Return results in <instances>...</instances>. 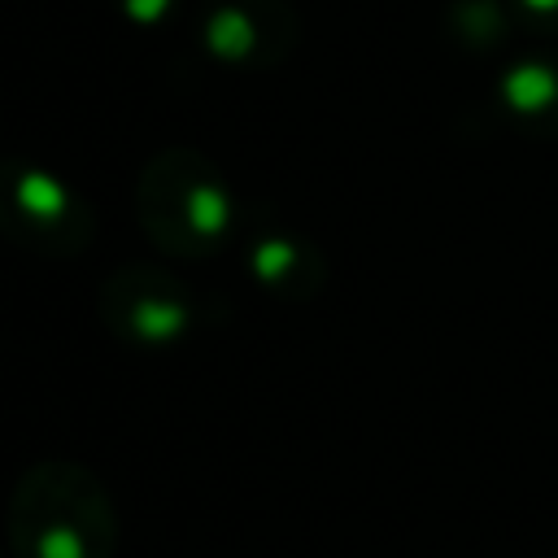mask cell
Wrapping results in <instances>:
<instances>
[{
	"instance_id": "6da1fadb",
	"label": "cell",
	"mask_w": 558,
	"mask_h": 558,
	"mask_svg": "<svg viewBox=\"0 0 558 558\" xmlns=\"http://www.w3.org/2000/svg\"><path fill=\"white\" fill-rule=\"evenodd\" d=\"M122 541L105 480L74 458L22 471L4 506L9 558H113Z\"/></svg>"
},
{
	"instance_id": "7a4b0ae2",
	"label": "cell",
	"mask_w": 558,
	"mask_h": 558,
	"mask_svg": "<svg viewBox=\"0 0 558 558\" xmlns=\"http://www.w3.org/2000/svg\"><path fill=\"white\" fill-rule=\"evenodd\" d=\"M135 205L144 235L174 257H214L235 227V196L222 170L192 148H166L153 157L140 174Z\"/></svg>"
},
{
	"instance_id": "3957f363",
	"label": "cell",
	"mask_w": 558,
	"mask_h": 558,
	"mask_svg": "<svg viewBox=\"0 0 558 558\" xmlns=\"http://www.w3.org/2000/svg\"><path fill=\"white\" fill-rule=\"evenodd\" d=\"M96 235L92 205L35 161H0V240L35 257H78Z\"/></svg>"
},
{
	"instance_id": "277c9868",
	"label": "cell",
	"mask_w": 558,
	"mask_h": 558,
	"mask_svg": "<svg viewBox=\"0 0 558 558\" xmlns=\"http://www.w3.org/2000/svg\"><path fill=\"white\" fill-rule=\"evenodd\" d=\"M96 314L113 340L157 353V349H179L183 340H192L209 310L201 305V292L187 288L179 275L148 266V262H131V266H118L100 283Z\"/></svg>"
},
{
	"instance_id": "5b68a950",
	"label": "cell",
	"mask_w": 558,
	"mask_h": 558,
	"mask_svg": "<svg viewBox=\"0 0 558 558\" xmlns=\"http://www.w3.org/2000/svg\"><path fill=\"white\" fill-rule=\"evenodd\" d=\"M288 35L292 22L279 0H214L201 13V44L227 65H262L283 57Z\"/></svg>"
},
{
	"instance_id": "8992f818",
	"label": "cell",
	"mask_w": 558,
	"mask_h": 558,
	"mask_svg": "<svg viewBox=\"0 0 558 558\" xmlns=\"http://www.w3.org/2000/svg\"><path fill=\"white\" fill-rule=\"evenodd\" d=\"M244 266H248V275L266 292L283 296V301H310L323 288V279H327L323 253L310 240L292 235V231L253 235L248 240V253H244Z\"/></svg>"
},
{
	"instance_id": "52a82bcc",
	"label": "cell",
	"mask_w": 558,
	"mask_h": 558,
	"mask_svg": "<svg viewBox=\"0 0 558 558\" xmlns=\"http://www.w3.org/2000/svg\"><path fill=\"white\" fill-rule=\"evenodd\" d=\"M501 105L532 131H558V61H519L501 74Z\"/></svg>"
},
{
	"instance_id": "ba28073f",
	"label": "cell",
	"mask_w": 558,
	"mask_h": 558,
	"mask_svg": "<svg viewBox=\"0 0 558 558\" xmlns=\"http://www.w3.org/2000/svg\"><path fill=\"white\" fill-rule=\"evenodd\" d=\"M135 22H161L170 13V0H118Z\"/></svg>"
},
{
	"instance_id": "9c48e42d",
	"label": "cell",
	"mask_w": 558,
	"mask_h": 558,
	"mask_svg": "<svg viewBox=\"0 0 558 558\" xmlns=\"http://www.w3.org/2000/svg\"><path fill=\"white\" fill-rule=\"evenodd\" d=\"M0 558H9V549H4V545H0Z\"/></svg>"
}]
</instances>
